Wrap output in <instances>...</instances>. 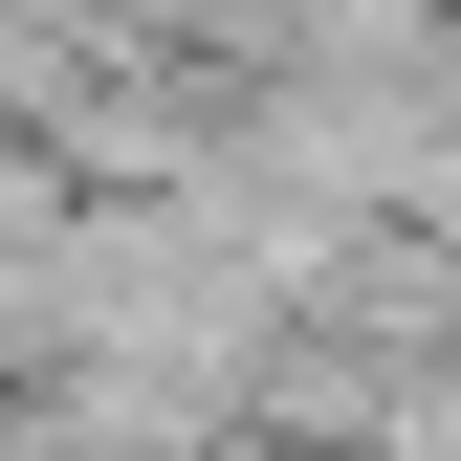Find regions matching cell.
Listing matches in <instances>:
<instances>
[{"instance_id":"6da1fadb","label":"cell","mask_w":461,"mask_h":461,"mask_svg":"<svg viewBox=\"0 0 461 461\" xmlns=\"http://www.w3.org/2000/svg\"><path fill=\"white\" fill-rule=\"evenodd\" d=\"M220 461H374V439H220Z\"/></svg>"}]
</instances>
